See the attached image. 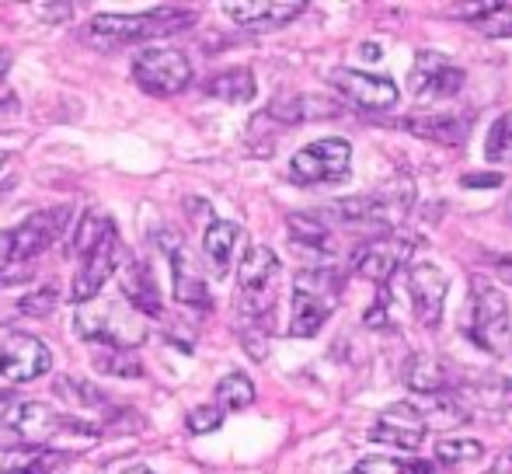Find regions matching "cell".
<instances>
[{
	"label": "cell",
	"mask_w": 512,
	"mask_h": 474,
	"mask_svg": "<svg viewBox=\"0 0 512 474\" xmlns=\"http://www.w3.org/2000/svg\"><path fill=\"white\" fill-rule=\"evenodd\" d=\"M0 426L11 429L25 447L53 450L60 457L98 443V429L91 422L60 412V408H49L42 401H7L4 412H0Z\"/></svg>",
	"instance_id": "1"
},
{
	"label": "cell",
	"mask_w": 512,
	"mask_h": 474,
	"mask_svg": "<svg viewBox=\"0 0 512 474\" xmlns=\"http://www.w3.org/2000/svg\"><path fill=\"white\" fill-rule=\"evenodd\" d=\"M70 224V206H49L25 217L11 231H0V283H25L32 276V262L46 255Z\"/></svg>",
	"instance_id": "2"
},
{
	"label": "cell",
	"mask_w": 512,
	"mask_h": 474,
	"mask_svg": "<svg viewBox=\"0 0 512 474\" xmlns=\"http://www.w3.org/2000/svg\"><path fill=\"white\" fill-rule=\"evenodd\" d=\"M74 332L91 346L112 349V353H136L147 342V321L129 307L122 293H98L88 304H77Z\"/></svg>",
	"instance_id": "3"
},
{
	"label": "cell",
	"mask_w": 512,
	"mask_h": 474,
	"mask_svg": "<svg viewBox=\"0 0 512 474\" xmlns=\"http://www.w3.org/2000/svg\"><path fill=\"white\" fill-rule=\"evenodd\" d=\"M196 14L189 7H157L143 14H95L88 21V35L102 46H126V42H147L161 35H175L189 28Z\"/></svg>",
	"instance_id": "4"
},
{
	"label": "cell",
	"mask_w": 512,
	"mask_h": 474,
	"mask_svg": "<svg viewBox=\"0 0 512 474\" xmlns=\"http://www.w3.org/2000/svg\"><path fill=\"white\" fill-rule=\"evenodd\" d=\"M279 258L265 244H251L237 269V318L241 328L255 325L265 328V318H272V300H276Z\"/></svg>",
	"instance_id": "5"
},
{
	"label": "cell",
	"mask_w": 512,
	"mask_h": 474,
	"mask_svg": "<svg viewBox=\"0 0 512 474\" xmlns=\"http://www.w3.org/2000/svg\"><path fill=\"white\" fill-rule=\"evenodd\" d=\"M467 339L492 356H502L512 342L509 300L488 276L471 279V314H467Z\"/></svg>",
	"instance_id": "6"
},
{
	"label": "cell",
	"mask_w": 512,
	"mask_h": 474,
	"mask_svg": "<svg viewBox=\"0 0 512 474\" xmlns=\"http://www.w3.org/2000/svg\"><path fill=\"white\" fill-rule=\"evenodd\" d=\"M338 290H342V276L328 265L321 269H304L293 283V321L290 335L297 339H310L321 332L324 321L335 314L338 307Z\"/></svg>",
	"instance_id": "7"
},
{
	"label": "cell",
	"mask_w": 512,
	"mask_h": 474,
	"mask_svg": "<svg viewBox=\"0 0 512 474\" xmlns=\"http://www.w3.org/2000/svg\"><path fill=\"white\" fill-rule=\"evenodd\" d=\"M411 199H415V189L408 182V185H391L384 192H373V196L338 199V203H331V213L338 220H345V224H366L387 234L408 213Z\"/></svg>",
	"instance_id": "8"
},
{
	"label": "cell",
	"mask_w": 512,
	"mask_h": 474,
	"mask_svg": "<svg viewBox=\"0 0 512 474\" xmlns=\"http://www.w3.org/2000/svg\"><path fill=\"white\" fill-rule=\"evenodd\" d=\"M352 147L342 136H324V140L307 143L290 161V175L297 185H328L349 178Z\"/></svg>",
	"instance_id": "9"
},
{
	"label": "cell",
	"mask_w": 512,
	"mask_h": 474,
	"mask_svg": "<svg viewBox=\"0 0 512 474\" xmlns=\"http://www.w3.org/2000/svg\"><path fill=\"white\" fill-rule=\"evenodd\" d=\"M133 77L150 98H171L189 88L192 63L182 49H143L133 60Z\"/></svg>",
	"instance_id": "10"
},
{
	"label": "cell",
	"mask_w": 512,
	"mask_h": 474,
	"mask_svg": "<svg viewBox=\"0 0 512 474\" xmlns=\"http://www.w3.org/2000/svg\"><path fill=\"white\" fill-rule=\"evenodd\" d=\"M53 356H49L46 342L35 339L32 332L0 325V377L11 384H32L42 373H49Z\"/></svg>",
	"instance_id": "11"
},
{
	"label": "cell",
	"mask_w": 512,
	"mask_h": 474,
	"mask_svg": "<svg viewBox=\"0 0 512 474\" xmlns=\"http://www.w3.org/2000/svg\"><path fill=\"white\" fill-rule=\"evenodd\" d=\"M401 276H405V290H408L411 311H415L418 325L439 328L443 304H446V290H450L446 272L432 262H415V265H405Z\"/></svg>",
	"instance_id": "12"
},
{
	"label": "cell",
	"mask_w": 512,
	"mask_h": 474,
	"mask_svg": "<svg viewBox=\"0 0 512 474\" xmlns=\"http://www.w3.org/2000/svg\"><path fill=\"white\" fill-rule=\"evenodd\" d=\"M411 251H415V241H408V237H398V234L373 237V241H366L363 248L356 251L352 269L363 279H370V283L387 286L408 265Z\"/></svg>",
	"instance_id": "13"
},
{
	"label": "cell",
	"mask_w": 512,
	"mask_h": 474,
	"mask_svg": "<svg viewBox=\"0 0 512 474\" xmlns=\"http://www.w3.org/2000/svg\"><path fill=\"white\" fill-rule=\"evenodd\" d=\"M464 88V70L457 63H450L439 53H422L415 56V70H411V95L422 102H439V98H453Z\"/></svg>",
	"instance_id": "14"
},
{
	"label": "cell",
	"mask_w": 512,
	"mask_h": 474,
	"mask_svg": "<svg viewBox=\"0 0 512 474\" xmlns=\"http://www.w3.org/2000/svg\"><path fill=\"white\" fill-rule=\"evenodd\" d=\"M328 81L349 98L352 105L370 112H384L398 102V84L391 77L380 74H366V70H349V67H335L328 74Z\"/></svg>",
	"instance_id": "15"
},
{
	"label": "cell",
	"mask_w": 512,
	"mask_h": 474,
	"mask_svg": "<svg viewBox=\"0 0 512 474\" xmlns=\"http://www.w3.org/2000/svg\"><path fill=\"white\" fill-rule=\"evenodd\" d=\"M115 255H119V231H108L88 255H81V269L74 276V290H70V300L74 304H88L102 293V286L112 279V272L119 269L115 265Z\"/></svg>",
	"instance_id": "16"
},
{
	"label": "cell",
	"mask_w": 512,
	"mask_h": 474,
	"mask_svg": "<svg viewBox=\"0 0 512 474\" xmlns=\"http://www.w3.org/2000/svg\"><path fill=\"white\" fill-rule=\"evenodd\" d=\"M425 433H429V426H425L418 405L398 401V405L380 412V419L370 429V440L387 443V447H398V450H418L425 443Z\"/></svg>",
	"instance_id": "17"
},
{
	"label": "cell",
	"mask_w": 512,
	"mask_h": 474,
	"mask_svg": "<svg viewBox=\"0 0 512 474\" xmlns=\"http://www.w3.org/2000/svg\"><path fill=\"white\" fill-rule=\"evenodd\" d=\"M157 244H161V251L168 255V262H171V283H175V297L182 300V304L203 307V311H206L213 300H209V290H206L203 276L192 269V258H189V251H185V241L175 231H161V234H157Z\"/></svg>",
	"instance_id": "18"
},
{
	"label": "cell",
	"mask_w": 512,
	"mask_h": 474,
	"mask_svg": "<svg viewBox=\"0 0 512 474\" xmlns=\"http://www.w3.org/2000/svg\"><path fill=\"white\" fill-rule=\"evenodd\" d=\"M405 384L411 391L418 394H457L460 380H464V373L457 370L453 363H446L443 356H432V353H415L408 356L405 363Z\"/></svg>",
	"instance_id": "19"
},
{
	"label": "cell",
	"mask_w": 512,
	"mask_h": 474,
	"mask_svg": "<svg viewBox=\"0 0 512 474\" xmlns=\"http://www.w3.org/2000/svg\"><path fill=\"white\" fill-rule=\"evenodd\" d=\"M304 11H307V4H300V0H230V4H223V14L244 28L290 25V21L300 18Z\"/></svg>",
	"instance_id": "20"
},
{
	"label": "cell",
	"mask_w": 512,
	"mask_h": 474,
	"mask_svg": "<svg viewBox=\"0 0 512 474\" xmlns=\"http://www.w3.org/2000/svg\"><path fill=\"white\" fill-rule=\"evenodd\" d=\"M122 297L129 300L136 314L143 318H157L161 314V290H157L154 276H150L147 265H140L136 258L126 255V265H122Z\"/></svg>",
	"instance_id": "21"
},
{
	"label": "cell",
	"mask_w": 512,
	"mask_h": 474,
	"mask_svg": "<svg viewBox=\"0 0 512 474\" xmlns=\"http://www.w3.org/2000/svg\"><path fill=\"white\" fill-rule=\"evenodd\" d=\"M241 237H244V231L237 224H230V220H209V227L203 234V255L216 276H223V272L230 269Z\"/></svg>",
	"instance_id": "22"
},
{
	"label": "cell",
	"mask_w": 512,
	"mask_h": 474,
	"mask_svg": "<svg viewBox=\"0 0 512 474\" xmlns=\"http://www.w3.org/2000/svg\"><path fill=\"white\" fill-rule=\"evenodd\" d=\"M63 464H67V457L53 454V450H35V447L0 450V474H56Z\"/></svg>",
	"instance_id": "23"
},
{
	"label": "cell",
	"mask_w": 512,
	"mask_h": 474,
	"mask_svg": "<svg viewBox=\"0 0 512 474\" xmlns=\"http://www.w3.org/2000/svg\"><path fill=\"white\" fill-rule=\"evenodd\" d=\"M206 95L220 98V102H230V105L251 102V98H255V74L244 70V67L220 70V74L206 81Z\"/></svg>",
	"instance_id": "24"
},
{
	"label": "cell",
	"mask_w": 512,
	"mask_h": 474,
	"mask_svg": "<svg viewBox=\"0 0 512 474\" xmlns=\"http://www.w3.org/2000/svg\"><path fill=\"white\" fill-rule=\"evenodd\" d=\"M401 126L415 136H425V140L436 143H464L467 140V119L460 116H411L401 119Z\"/></svg>",
	"instance_id": "25"
},
{
	"label": "cell",
	"mask_w": 512,
	"mask_h": 474,
	"mask_svg": "<svg viewBox=\"0 0 512 474\" xmlns=\"http://www.w3.org/2000/svg\"><path fill=\"white\" fill-rule=\"evenodd\" d=\"M342 105L328 102V98H314V95H300V98H283L269 109L272 119H283V122H304V119H324V116H338Z\"/></svg>",
	"instance_id": "26"
},
{
	"label": "cell",
	"mask_w": 512,
	"mask_h": 474,
	"mask_svg": "<svg viewBox=\"0 0 512 474\" xmlns=\"http://www.w3.org/2000/svg\"><path fill=\"white\" fill-rule=\"evenodd\" d=\"M248 405H255V384L244 373H227L216 384V408L220 412H241Z\"/></svg>",
	"instance_id": "27"
},
{
	"label": "cell",
	"mask_w": 512,
	"mask_h": 474,
	"mask_svg": "<svg viewBox=\"0 0 512 474\" xmlns=\"http://www.w3.org/2000/svg\"><path fill=\"white\" fill-rule=\"evenodd\" d=\"M286 227H290L293 244H300V248L324 251L331 244V231L324 227V220L310 217V213H290V217H286Z\"/></svg>",
	"instance_id": "28"
},
{
	"label": "cell",
	"mask_w": 512,
	"mask_h": 474,
	"mask_svg": "<svg viewBox=\"0 0 512 474\" xmlns=\"http://www.w3.org/2000/svg\"><path fill=\"white\" fill-rule=\"evenodd\" d=\"M112 220L105 217V213H98V210H91V213H84V220L77 224V231L74 237H70V255L74 258H81V255H88L91 248H95L102 237L112 231Z\"/></svg>",
	"instance_id": "29"
},
{
	"label": "cell",
	"mask_w": 512,
	"mask_h": 474,
	"mask_svg": "<svg viewBox=\"0 0 512 474\" xmlns=\"http://www.w3.org/2000/svg\"><path fill=\"white\" fill-rule=\"evenodd\" d=\"M56 394H60V398H67L70 405H88L91 412H108V398H105V394L98 391L95 384L81 380V377L56 380Z\"/></svg>",
	"instance_id": "30"
},
{
	"label": "cell",
	"mask_w": 512,
	"mask_h": 474,
	"mask_svg": "<svg viewBox=\"0 0 512 474\" xmlns=\"http://www.w3.org/2000/svg\"><path fill=\"white\" fill-rule=\"evenodd\" d=\"M485 157L495 164H512V112H506L502 119H495V126L488 129Z\"/></svg>",
	"instance_id": "31"
},
{
	"label": "cell",
	"mask_w": 512,
	"mask_h": 474,
	"mask_svg": "<svg viewBox=\"0 0 512 474\" xmlns=\"http://www.w3.org/2000/svg\"><path fill=\"white\" fill-rule=\"evenodd\" d=\"M95 366L102 373H112V377H126V380H133V377H140V373H143V363L136 359V353H112V349H108V356H98Z\"/></svg>",
	"instance_id": "32"
},
{
	"label": "cell",
	"mask_w": 512,
	"mask_h": 474,
	"mask_svg": "<svg viewBox=\"0 0 512 474\" xmlns=\"http://www.w3.org/2000/svg\"><path fill=\"white\" fill-rule=\"evenodd\" d=\"M485 454V447H481L478 440H443L436 443V457L446 464H460V461H478V457Z\"/></svg>",
	"instance_id": "33"
},
{
	"label": "cell",
	"mask_w": 512,
	"mask_h": 474,
	"mask_svg": "<svg viewBox=\"0 0 512 474\" xmlns=\"http://www.w3.org/2000/svg\"><path fill=\"white\" fill-rule=\"evenodd\" d=\"M220 422H223V412L216 405H199V408H192V412L185 415V426H189V433H196V436L216 433V429H220Z\"/></svg>",
	"instance_id": "34"
},
{
	"label": "cell",
	"mask_w": 512,
	"mask_h": 474,
	"mask_svg": "<svg viewBox=\"0 0 512 474\" xmlns=\"http://www.w3.org/2000/svg\"><path fill=\"white\" fill-rule=\"evenodd\" d=\"M478 28L492 39H512V4H499L488 18L478 21Z\"/></svg>",
	"instance_id": "35"
},
{
	"label": "cell",
	"mask_w": 512,
	"mask_h": 474,
	"mask_svg": "<svg viewBox=\"0 0 512 474\" xmlns=\"http://www.w3.org/2000/svg\"><path fill=\"white\" fill-rule=\"evenodd\" d=\"M356 474H411V471L401 461H394V457H363L356 464Z\"/></svg>",
	"instance_id": "36"
},
{
	"label": "cell",
	"mask_w": 512,
	"mask_h": 474,
	"mask_svg": "<svg viewBox=\"0 0 512 474\" xmlns=\"http://www.w3.org/2000/svg\"><path fill=\"white\" fill-rule=\"evenodd\" d=\"M53 304H56V290L53 286H46V290H39V293H32V297L21 300V311L25 314H49L53 311Z\"/></svg>",
	"instance_id": "37"
},
{
	"label": "cell",
	"mask_w": 512,
	"mask_h": 474,
	"mask_svg": "<svg viewBox=\"0 0 512 474\" xmlns=\"http://www.w3.org/2000/svg\"><path fill=\"white\" fill-rule=\"evenodd\" d=\"M464 185H467V189H499L502 175H467Z\"/></svg>",
	"instance_id": "38"
},
{
	"label": "cell",
	"mask_w": 512,
	"mask_h": 474,
	"mask_svg": "<svg viewBox=\"0 0 512 474\" xmlns=\"http://www.w3.org/2000/svg\"><path fill=\"white\" fill-rule=\"evenodd\" d=\"M495 269H499V276L506 279V283H512V255H502L499 262H495Z\"/></svg>",
	"instance_id": "39"
},
{
	"label": "cell",
	"mask_w": 512,
	"mask_h": 474,
	"mask_svg": "<svg viewBox=\"0 0 512 474\" xmlns=\"http://www.w3.org/2000/svg\"><path fill=\"white\" fill-rule=\"evenodd\" d=\"M408 471H415V474H439L436 468H432V464H422V461H411Z\"/></svg>",
	"instance_id": "40"
},
{
	"label": "cell",
	"mask_w": 512,
	"mask_h": 474,
	"mask_svg": "<svg viewBox=\"0 0 512 474\" xmlns=\"http://www.w3.org/2000/svg\"><path fill=\"white\" fill-rule=\"evenodd\" d=\"M509 471H512V450H506V454H502V464L495 468V474H509Z\"/></svg>",
	"instance_id": "41"
},
{
	"label": "cell",
	"mask_w": 512,
	"mask_h": 474,
	"mask_svg": "<svg viewBox=\"0 0 512 474\" xmlns=\"http://www.w3.org/2000/svg\"><path fill=\"white\" fill-rule=\"evenodd\" d=\"M4 112H14V95H0V116Z\"/></svg>",
	"instance_id": "42"
},
{
	"label": "cell",
	"mask_w": 512,
	"mask_h": 474,
	"mask_svg": "<svg viewBox=\"0 0 512 474\" xmlns=\"http://www.w3.org/2000/svg\"><path fill=\"white\" fill-rule=\"evenodd\" d=\"M7 67H11V56H7V53H0V77L7 74Z\"/></svg>",
	"instance_id": "43"
},
{
	"label": "cell",
	"mask_w": 512,
	"mask_h": 474,
	"mask_svg": "<svg viewBox=\"0 0 512 474\" xmlns=\"http://www.w3.org/2000/svg\"><path fill=\"white\" fill-rule=\"evenodd\" d=\"M4 164H7V154H4V150H0V168H4Z\"/></svg>",
	"instance_id": "44"
},
{
	"label": "cell",
	"mask_w": 512,
	"mask_h": 474,
	"mask_svg": "<svg viewBox=\"0 0 512 474\" xmlns=\"http://www.w3.org/2000/svg\"><path fill=\"white\" fill-rule=\"evenodd\" d=\"M133 474H150V471H133Z\"/></svg>",
	"instance_id": "45"
}]
</instances>
